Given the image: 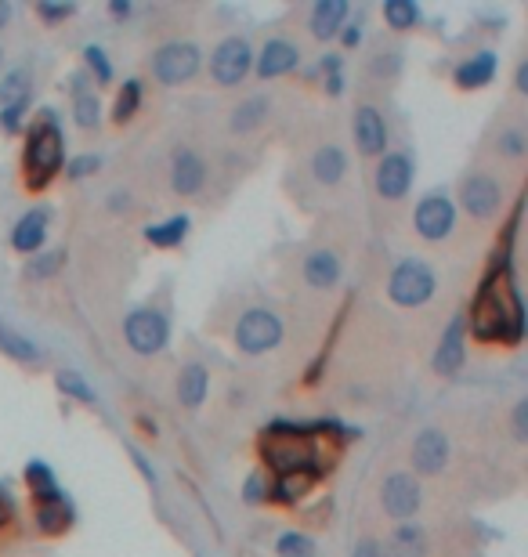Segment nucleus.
<instances>
[{"mask_svg": "<svg viewBox=\"0 0 528 557\" xmlns=\"http://www.w3.org/2000/svg\"><path fill=\"white\" fill-rule=\"evenodd\" d=\"M348 145L340 138L337 127H322L312 142L301 149V163L293 167L297 174V192L304 203H319V199H333L344 185H348Z\"/></svg>", "mask_w": 528, "mask_h": 557, "instance_id": "obj_1", "label": "nucleus"}, {"mask_svg": "<svg viewBox=\"0 0 528 557\" xmlns=\"http://www.w3.org/2000/svg\"><path fill=\"white\" fill-rule=\"evenodd\" d=\"M471 330L481 340H518L521 333V301L507 275H500L489 290L481 293L471 315Z\"/></svg>", "mask_w": 528, "mask_h": 557, "instance_id": "obj_2", "label": "nucleus"}, {"mask_svg": "<svg viewBox=\"0 0 528 557\" xmlns=\"http://www.w3.org/2000/svg\"><path fill=\"white\" fill-rule=\"evenodd\" d=\"M456 192H460L463 214L471 221H478V225L496 221L503 214V207H507V178H503L496 167H489L485 160L467 167V174L460 178Z\"/></svg>", "mask_w": 528, "mask_h": 557, "instance_id": "obj_3", "label": "nucleus"}, {"mask_svg": "<svg viewBox=\"0 0 528 557\" xmlns=\"http://www.w3.org/2000/svg\"><path fill=\"white\" fill-rule=\"evenodd\" d=\"M528 156V127L525 113L521 109H507L503 116H496L489 138H485V149H481V160L496 167L500 174H514L518 178L521 167H525Z\"/></svg>", "mask_w": 528, "mask_h": 557, "instance_id": "obj_4", "label": "nucleus"}, {"mask_svg": "<svg viewBox=\"0 0 528 557\" xmlns=\"http://www.w3.org/2000/svg\"><path fill=\"white\" fill-rule=\"evenodd\" d=\"M438 293V275L424 257H402L387 275V301L398 308H424Z\"/></svg>", "mask_w": 528, "mask_h": 557, "instance_id": "obj_5", "label": "nucleus"}, {"mask_svg": "<svg viewBox=\"0 0 528 557\" xmlns=\"http://www.w3.org/2000/svg\"><path fill=\"white\" fill-rule=\"evenodd\" d=\"M232 340L243 355H268L283 344V315L275 308H264V304H254L246 308L236 319V330H232Z\"/></svg>", "mask_w": 528, "mask_h": 557, "instance_id": "obj_6", "label": "nucleus"}, {"mask_svg": "<svg viewBox=\"0 0 528 557\" xmlns=\"http://www.w3.org/2000/svg\"><path fill=\"white\" fill-rule=\"evenodd\" d=\"M203 66V51L192 44V40H167L149 55V73L156 84L163 87H178L189 84L192 76Z\"/></svg>", "mask_w": 528, "mask_h": 557, "instance_id": "obj_7", "label": "nucleus"}, {"mask_svg": "<svg viewBox=\"0 0 528 557\" xmlns=\"http://www.w3.org/2000/svg\"><path fill=\"white\" fill-rule=\"evenodd\" d=\"M340 275H344V246L333 236L319 239L304 250L301 257V283L308 286V293H330L337 290Z\"/></svg>", "mask_w": 528, "mask_h": 557, "instance_id": "obj_8", "label": "nucleus"}, {"mask_svg": "<svg viewBox=\"0 0 528 557\" xmlns=\"http://www.w3.org/2000/svg\"><path fill=\"white\" fill-rule=\"evenodd\" d=\"M409 189H413V152L387 149L373 167V196L384 207H402Z\"/></svg>", "mask_w": 528, "mask_h": 557, "instance_id": "obj_9", "label": "nucleus"}, {"mask_svg": "<svg viewBox=\"0 0 528 557\" xmlns=\"http://www.w3.org/2000/svg\"><path fill=\"white\" fill-rule=\"evenodd\" d=\"M380 510H384L391 521H416L420 518V510H424V482L416 478L413 471H391L384 474V482H380Z\"/></svg>", "mask_w": 528, "mask_h": 557, "instance_id": "obj_10", "label": "nucleus"}, {"mask_svg": "<svg viewBox=\"0 0 528 557\" xmlns=\"http://www.w3.org/2000/svg\"><path fill=\"white\" fill-rule=\"evenodd\" d=\"M210 181V167H207V156L203 149L192 142H178L170 149V160H167V185L174 196L181 199H192L199 192L207 189Z\"/></svg>", "mask_w": 528, "mask_h": 557, "instance_id": "obj_11", "label": "nucleus"}, {"mask_svg": "<svg viewBox=\"0 0 528 557\" xmlns=\"http://www.w3.org/2000/svg\"><path fill=\"white\" fill-rule=\"evenodd\" d=\"M413 228L416 236L431 246L453 243L456 236V203L449 192H427L413 210Z\"/></svg>", "mask_w": 528, "mask_h": 557, "instance_id": "obj_12", "label": "nucleus"}, {"mask_svg": "<svg viewBox=\"0 0 528 557\" xmlns=\"http://www.w3.org/2000/svg\"><path fill=\"white\" fill-rule=\"evenodd\" d=\"M351 134H355V149L366 160H380L391 145V123H387L384 105L373 98H362L351 113Z\"/></svg>", "mask_w": 528, "mask_h": 557, "instance_id": "obj_13", "label": "nucleus"}, {"mask_svg": "<svg viewBox=\"0 0 528 557\" xmlns=\"http://www.w3.org/2000/svg\"><path fill=\"white\" fill-rule=\"evenodd\" d=\"M254 69V48L246 37H225L210 51V80L221 91H236Z\"/></svg>", "mask_w": 528, "mask_h": 557, "instance_id": "obj_14", "label": "nucleus"}, {"mask_svg": "<svg viewBox=\"0 0 528 557\" xmlns=\"http://www.w3.org/2000/svg\"><path fill=\"white\" fill-rule=\"evenodd\" d=\"M409 463L416 478H442L453 463V438L442 427H424L409 445Z\"/></svg>", "mask_w": 528, "mask_h": 557, "instance_id": "obj_15", "label": "nucleus"}, {"mask_svg": "<svg viewBox=\"0 0 528 557\" xmlns=\"http://www.w3.org/2000/svg\"><path fill=\"white\" fill-rule=\"evenodd\" d=\"M62 156H66V149H62V134H58L55 120H44L37 131L29 134L26 170L33 174L37 185H44V181H48L51 174L62 167Z\"/></svg>", "mask_w": 528, "mask_h": 557, "instance_id": "obj_16", "label": "nucleus"}, {"mask_svg": "<svg viewBox=\"0 0 528 557\" xmlns=\"http://www.w3.org/2000/svg\"><path fill=\"white\" fill-rule=\"evenodd\" d=\"M123 337H127L131 351H138V355H160L170 340L167 315L156 312V308H138L123 322Z\"/></svg>", "mask_w": 528, "mask_h": 557, "instance_id": "obj_17", "label": "nucleus"}, {"mask_svg": "<svg viewBox=\"0 0 528 557\" xmlns=\"http://www.w3.org/2000/svg\"><path fill=\"white\" fill-rule=\"evenodd\" d=\"M304 48L301 40H293L290 33H272V37L264 40L261 55L254 58V73L261 80H279V76L293 73V69L301 66Z\"/></svg>", "mask_w": 528, "mask_h": 557, "instance_id": "obj_18", "label": "nucleus"}, {"mask_svg": "<svg viewBox=\"0 0 528 557\" xmlns=\"http://www.w3.org/2000/svg\"><path fill=\"white\" fill-rule=\"evenodd\" d=\"M261 453L279 474L312 471V460H315L312 442H308L304 435H268L261 445Z\"/></svg>", "mask_w": 528, "mask_h": 557, "instance_id": "obj_19", "label": "nucleus"}, {"mask_svg": "<svg viewBox=\"0 0 528 557\" xmlns=\"http://www.w3.org/2000/svg\"><path fill=\"white\" fill-rule=\"evenodd\" d=\"M272 95H264V91H257V95H246L239 98L236 105H228L225 113V131L232 134V138H250V134H257L264 127V123L272 120Z\"/></svg>", "mask_w": 528, "mask_h": 557, "instance_id": "obj_20", "label": "nucleus"}, {"mask_svg": "<svg viewBox=\"0 0 528 557\" xmlns=\"http://www.w3.org/2000/svg\"><path fill=\"white\" fill-rule=\"evenodd\" d=\"M384 557H434L431 536L420 521H398L395 529L387 532Z\"/></svg>", "mask_w": 528, "mask_h": 557, "instance_id": "obj_21", "label": "nucleus"}, {"mask_svg": "<svg viewBox=\"0 0 528 557\" xmlns=\"http://www.w3.org/2000/svg\"><path fill=\"white\" fill-rule=\"evenodd\" d=\"M348 19V4L344 0H319L304 11V37L322 44V40L337 37V29Z\"/></svg>", "mask_w": 528, "mask_h": 557, "instance_id": "obj_22", "label": "nucleus"}, {"mask_svg": "<svg viewBox=\"0 0 528 557\" xmlns=\"http://www.w3.org/2000/svg\"><path fill=\"white\" fill-rule=\"evenodd\" d=\"M463 359H467V348H463V315H456L449 322V330L442 333V344H438V355H434V369L442 377H449V373H456L463 366Z\"/></svg>", "mask_w": 528, "mask_h": 557, "instance_id": "obj_23", "label": "nucleus"}, {"mask_svg": "<svg viewBox=\"0 0 528 557\" xmlns=\"http://www.w3.org/2000/svg\"><path fill=\"white\" fill-rule=\"evenodd\" d=\"M207 391H210V373L203 362H189V366H181L178 373V398L185 409H199L207 402Z\"/></svg>", "mask_w": 528, "mask_h": 557, "instance_id": "obj_24", "label": "nucleus"}, {"mask_svg": "<svg viewBox=\"0 0 528 557\" xmlns=\"http://www.w3.org/2000/svg\"><path fill=\"white\" fill-rule=\"evenodd\" d=\"M44 232H48V210H29L26 218L15 225V232H11V246L19 254H33L44 243Z\"/></svg>", "mask_w": 528, "mask_h": 557, "instance_id": "obj_25", "label": "nucleus"}, {"mask_svg": "<svg viewBox=\"0 0 528 557\" xmlns=\"http://www.w3.org/2000/svg\"><path fill=\"white\" fill-rule=\"evenodd\" d=\"M73 120L80 131H95L98 120H102V109H98V95L87 87L84 76L73 80Z\"/></svg>", "mask_w": 528, "mask_h": 557, "instance_id": "obj_26", "label": "nucleus"}, {"mask_svg": "<svg viewBox=\"0 0 528 557\" xmlns=\"http://www.w3.org/2000/svg\"><path fill=\"white\" fill-rule=\"evenodd\" d=\"M496 76V55L492 51H481V55H474V58H467L460 69H456V84L460 87H485Z\"/></svg>", "mask_w": 528, "mask_h": 557, "instance_id": "obj_27", "label": "nucleus"}, {"mask_svg": "<svg viewBox=\"0 0 528 557\" xmlns=\"http://www.w3.org/2000/svg\"><path fill=\"white\" fill-rule=\"evenodd\" d=\"M398 69H402V51L384 48V44H380V48H373V55L366 58V73L373 76L380 87L391 84V80L398 76Z\"/></svg>", "mask_w": 528, "mask_h": 557, "instance_id": "obj_28", "label": "nucleus"}, {"mask_svg": "<svg viewBox=\"0 0 528 557\" xmlns=\"http://www.w3.org/2000/svg\"><path fill=\"white\" fill-rule=\"evenodd\" d=\"M29 84H33V69L29 66L11 69V73L4 76V84H0V109H4V105H15V102H26Z\"/></svg>", "mask_w": 528, "mask_h": 557, "instance_id": "obj_29", "label": "nucleus"}, {"mask_svg": "<svg viewBox=\"0 0 528 557\" xmlns=\"http://www.w3.org/2000/svg\"><path fill=\"white\" fill-rule=\"evenodd\" d=\"M384 22L387 29H395V33H406L420 22V8H416L413 0H387L384 4Z\"/></svg>", "mask_w": 528, "mask_h": 557, "instance_id": "obj_30", "label": "nucleus"}, {"mask_svg": "<svg viewBox=\"0 0 528 557\" xmlns=\"http://www.w3.org/2000/svg\"><path fill=\"white\" fill-rule=\"evenodd\" d=\"M315 485V471H290V474H283L279 478V500H286V503H293V500H301L304 492L312 489Z\"/></svg>", "mask_w": 528, "mask_h": 557, "instance_id": "obj_31", "label": "nucleus"}, {"mask_svg": "<svg viewBox=\"0 0 528 557\" xmlns=\"http://www.w3.org/2000/svg\"><path fill=\"white\" fill-rule=\"evenodd\" d=\"M0 351H4V355H11V359H19V362H37L40 359V351L33 348L26 337L4 330V326H0Z\"/></svg>", "mask_w": 528, "mask_h": 557, "instance_id": "obj_32", "label": "nucleus"}, {"mask_svg": "<svg viewBox=\"0 0 528 557\" xmlns=\"http://www.w3.org/2000/svg\"><path fill=\"white\" fill-rule=\"evenodd\" d=\"M185 228H189V218H170L167 225H152L149 243L152 246H178L181 239H185Z\"/></svg>", "mask_w": 528, "mask_h": 557, "instance_id": "obj_33", "label": "nucleus"}, {"mask_svg": "<svg viewBox=\"0 0 528 557\" xmlns=\"http://www.w3.org/2000/svg\"><path fill=\"white\" fill-rule=\"evenodd\" d=\"M275 550H279L283 557H312L315 554V543L304 536V532H286V536H279Z\"/></svg>", "mask_w": 528, "mask_h": 557, "instance_id": "obj_34", "label": "nucleus"}, {"mask_svg": "<svg viewBox=\"0 0 528 557\" xmlns=\"http://www.w3.org/2000/svg\"><path fill=\"white\" fill-rule=\"evenodd\" d=\"M138 98H142V84H127L123 95L116 98V123H127L138 109Z\"/></svg>", "mask_w": 528, "mask_h": 557, "instance_id": "obj_35", "label": "nucleus"}, {"mask_svg": "<svg viewBox=\"0 0 528 557\" xmlns=\"http://www.w3.org/2000/svg\"><path fill=\"white\" fill-rule=\"evenodd\" d=\"M40 521H44V529L48 532H58L62 529V521L69 525V510L58 500H51V507H40Z\"/></svg>", "mask_w": 528, "mask_h": 557, "instance_id": "obj_36", "label": "nucleus"}, {"mask_svg": "<svg viewBox=\"0 0 528 557\" xmlns=\"http://www.w3.org/2000/svg\"><path fill=\"white\" fill-rule=\"evenodd\" d=\"M26 109H29V98H26V102L4 105V109H0V127H4V131H19L22 113H26Z\"/></svg>", "mask_w": 528, "mask_h": 557, "instance_id": "obj_37", "label": "nucleus"}, {"mask_svg": "<svg viewBox=\"0 0 528 557\" xmlns=\"http://www.w3.org/2000/svg\"><path fill=\"white\" fill-rule=\"evenodd\" d=\"M351 557H384V543L377 536H362L351 550Z\"/></svg>", "mask_w": 528, "mask_h": 557, "instance_id": "obj_38", "label": "nucleus"}, {"mask_svg": "<svg viewBox=\"0 0 528 557\" xmlns=\"http://www.w3.org/2000/svg\"><path fill=\"white\" fill-rule=\"evenodd\" d=\"M58 384H62V391H69V395H76V398H95V391L84 388L76 373H62V377H58Z\"/></svg>", "mask_w": 528, "mask_h": 557, "instance_id": "obj_39", "label": "nucleus"}, {"mask_svg": "<svg viewBox=\"0 0 528 557\" xmlns=\"http://www.w3.org/2000/svg\"><path fill=\"white\" fill-rule=\"evenodd\" d=\"M84 55H87V66L95 69V73H98V80H102V84H105V80H109V76H113V69L105 66V55H102V51H98V48H87Z\"/></svg>", "mask_w": 528, "mask_h": 557, "instance_id": "obj_40", "label": "nucleus"}, {"mask_svg": "<svg viewBox=\"0 0 528 557\" xmlns=\"http://www.w3.org/2000/svg\"><path fill=\"white\" fill-rule=\"evenodd\" d=\"M91 170H98V156H80L69 163V178H87Z\"/></svg>", "mask_w": 528, "mask_h": 557, "instance_id": "obj_41", "label": "nucleus"}, {"mask_svg": "<svg viewBox=\"0 0 528 557\" xmlns=\"http://www.w3.org/2000/svg\"><path fill=\"white\" fill-rule=\"evenodd\" d=\"M514 91H518V95H525V91H528V66H525V62H521L518 73H514Z\"/></svg>", "mask_w": 528, "mask_h": 557, "instance_id": "obj_42", "label": "nucleus"}, {"mask_svg": "<svg viewBox=\"0 0 528 557\" xmlns=\"http://www.w3.org/2000/svg\"><path fill=\"white\" fill-rule=\"evenodd\" d=\"M69 11H73L69 4H66V8H48V4H40V15H48V19H66Z\"/></svg>", "mask_w": 528, "mask_h": 557, "instance_id": "obj_43", "label": "nucleus"}, {"mask_svg": "<svg viewBox=\"0 0 528 557\" xmlns=\"http://www.w3.org/2000/svg\"><path fill=\"white\" fill-rule=\"evenodd\" d=\"M8 19H11V8L4 4V0H0V29L8 26Z\"/></svg>", "mask_w": 528, "mask_h": 557, "instance_id": "obj_44", "label": "nucleus"}, {"mask_svg": "<svg viewBox=\"0 0 528 557\" xmlns=\"http://www.w3.org/2000/svg\"><path fill=\"white\" fill-rule=\"evenodd\" d=\"M8 514H11V507L4 500H0V525H4V521H8Z\"/></svg>", "mask_w": 528, "mask_h": 557, "instance_id": "obj_45", "label": "nucleus"}, {"mask_svg": "<svg viewBox=\"0 0 528 557\" xmlns=\"http://www.w3.org/2000/svg\"><path fill=\"white\" fill-rule=\"evenodd\" d=\"M0 62H4V48H0Z\"/></svg>", "mask_w": 528, "mask_h": 557, "instance_id": "obj_46", "label": "nucleus"}]
</instances>
